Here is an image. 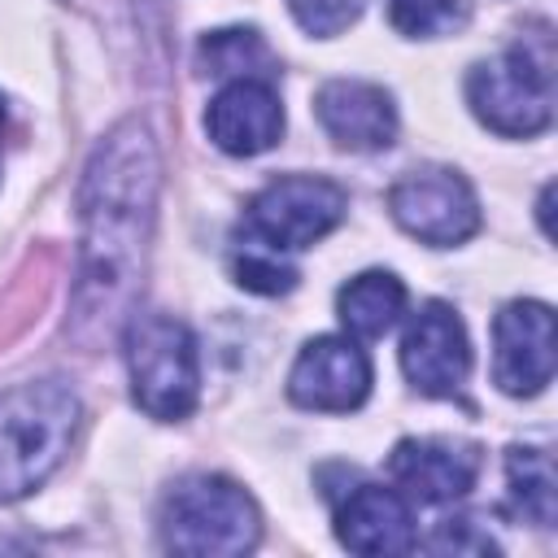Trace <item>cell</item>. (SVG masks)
Listing matches in <instances>:
<instances>
[{
	"instance_id": "e0dca14e",
	"label": "cell",
	"mask_w": 558,
	"mask_h": 558,
	"mask_svg": "<svg viewBox=\"0 0 558 558\" xmlns=\"http://www.w3.org/2000/svg\"><path fill=\"white\" fill-rule=\"evenodd\" d=\"M201 65L209 74H227V78H266L275 70V52L266 48V39L257 31L231 26V31H214L201 39Z\"/></svg>"
},
{
	"instance_id": "2e32d148",
	"label": "cell",
	"mask_w": 558,
	"mask_h": 558,
	"mask_svg": "<svg viewBox=\"0 0 558 558\" xmlns=\"http://www.w3.org/2000/svg\"><path fill=\"white\" fill-rule=\"evenodd\" d=\"M506 480H510V506L519 519L549 527L554 523V458L549 449H532V445H514L506 453Z\"/></svg>"
},
{
	"instance_id": "5bb4252c",
	"label": "cell",
	"mask_w": 558,
	"mask_h": 558,
	"mask_svg": "<svg viewBox=\"0 0 558 558\" xmlns=\"http://www.w3.org/2000/svg\"><path fill=\"white\" fill-rule=\"evenodd\" d=\"M336 536L353 554H410L418 545L410 501L384 484H357L336 510Z\"/></svg>"
},
{
	"instance_id": "30bf717a",
	"label": "cell",
	"mask_w": 558,
	"mask_h": 558,
	"mask_svg": "<svg viewBox=\"0 0 558 558\" xmlns=\"http://www.w3.org/2000/svg\"><path fill=\"white\" fill-rule=\"evenodd\" d=\"M371 392V357L344 340V336H318L310 340L288 375V397L301 410H323V414H344L357 410Z\"/></svg>"
},
{
	"instance_id": "ba28073f",
	"label": "cell",
	"mask_w": 558,
	"mask_h": 558,
	"mask_svg": "<svg viewBox=\"0 0 558 558\" xmlns=\"http://www.w3.org/2000/svg\"><path fill=\"white\" fill-rule=\"evenodd\" d=\"M401 371L423 397H453L471 371L466 327L453 305L427 301L401 336Z\"/></svg>"
},
{
	"instance_id": "ffe728a7",
	"label": "cell",
	"mask_w": 558,
	"mask_h": 558,
	"mask_svg": "<svg viewBox=\"0 0 558 558\" xmlns=\"http://www.w3.org/2000/svg\"><path fill=\"white\" fill-rule=\"evenodd\" d=\"M288 9L301 22V31L318 35V39L340 35L357 17V0H288Z\"/></svg>"
},
{
	"instance_id": "8992f818",
	"label": "cell",
	"mask_w": 558,
	"mask_h": 558,
	"mask_svg": "<svg viewBox=\"0 0 558 558\" xmlns=\"http://www.w3.org/2000/svg\"><path fill=\"white\" fill-rule=\"evenodd\" d=\"M344 209H349V196H344L340 183L314 179V174H283V179L266 183L248 201V209H244V240L266 244L275 253L310 248L331 227H340Z\"/></svg>"
},
{
	"instance_id": "7402d4cb",
	"label": "cell",
	"mask_w": 558,
	"mask_h": 558,
	"mask_svg": "<svg viewBox=\"0 0 558 558\" xmlns=\"http://www.w3.org/2000/svg\"><path fill=\"white\" fill-rule=\"evenodd\" d=\"M0 118H4V105H0Z\"/></svg>"
},
{
	"instance_id": "52a82bcc",
	"label": "cell",
	"mask_w": 558,
	"mask_h": 558,
	"mask_svg": "<svg viewBox=\"0 0 558 558\" xmlns=\"http://www.w3.org/2000/svg\"><path fill=\"white\" fill-rule=\"evenodd\" d=\"M388 214L401 231L432 248L462 244L480 231V201L471 183L449 166H418L388 187Z\"/></svg>"
},
{
	"instance_id": "9c48e42d",
	"label": "cell",
	"mask_w": 558,
	"mask_h": 558,
	"mask_svg": "<svg viewBox=\"0 0 558 558\" xmlns=\"http://www.w3.org/2000/svg\"><path fill=\"white\" fill-rule=\"evenodd\" d=\"M493 379L510 397H532L554 379V314L545 301H510L497 314Z\"/></svg>"
},
{
	"instance_id": "44dd1931",
	"label": "cell",
	"mask_w": 558,
	"mask_h": 558,
	"mask_svg": "<svg viewBox=\"0 0 558 558\" xmlns=\"http://www.w3.org/2000/svg\"><path fill=\"white\" fill-rule=\"evenodd\" d=\"M432 549H453V554L471 549V554H488L493 541H488L484 532H475V519H445V523L436 527V536H432Z\"/></svg>"
},
{
	"instance_id": "3957f363",
	"label": "cell",
	"mask_w": 558,
	"mask_h": 558,
	"mask_svg": "<svg viewBox=\"0 0 558 558\" xmlns=\"http://www.w3.org/2000/svg\"><path fill=\"white\" fill-rule=\"evenodd\" d=\"M262 514L227 475H187L161 501V545L196 558H231L253 549Z\"/></svg>"
},
{
	"instance_id": "277c9868",
	"label": "cell",
	"mask_w": 558,
	"mask_h": 558,
	"mask_svg": "<svg viewBox=\"0 0 558 558\" xmlns=\"http://www.w3.org/2000/svg\"><path fill=\"white\" fill-rule=\"evenodd\" d=\"M135 405L161 423L187 418L201 397V362L187 323L170 314H131L122 327Z\"/></svg>"
},
{
	"instance_id": "ac0fdd59",
	"label": "cell",
	"mask_w": 558,
	"mask_h": 558,
	"mask_svg": "<svg viewBox=\"0 0 558 558\" xmlns=\"http://www.w3.org/2000/svg\"><path fill=\"white\" fill-rule=\"evenodd\" d=\"M231 275H235L240 288L262 292V296H279V292H288V288L296 283V270H292L275 248L253 244V240H244V248H235Z\"/></svg>"
},
{
	"instance_id": "9a60e30c",
	"label": "cell",
	"mask_w": 558,
	"mask_h": 558,
	"mask_svg": "<svg viewBox=\"0 0 558 558\" xmlns=\"http://www.w3.org/2000/svg\"><path fill=\"white\" fill-rule=\"evenodd\" d=\"M401 305H405V283L392 270H362L336 296V310H340L344 331H353L362 340L384 336L397 323Z\"/></svg>"
},
{
	"instance_id": "5b68a950",
	"label": "cell",
	"mask_w": 558,
	"mask_h": 558,
	"mask_svg": "<svg viewBox=\"0 0 558 558\" xmlns=\"http://www.w3.org/2000/svg\"><path fill=\"white\" fill-rule=\"evenodd\" d=\"M471 113L510 140L541 135L554 118V61L549 52H532L523 44L480 61L466 74Z\"/></svg>"
},
{
	"instance_id": "7c38bea8",
	"label": "cell",
	"mask_w": 558,
	"mask_h": 558,
	"mask_svg": "<svg viewBox=\"0 0 558 558\" xmlns=\"http://www.w3.org/2000/svg\"><path fill=\"white\" fill-rule=\"evenodd\" d=\"M209 140L231 157H257L283 135V105L266 78H231L205 109Z\"/></svg>"
},
{
	"instance_id": "8fae6325",
	"label": "cell",
	"mask_w": 558,
	"mask_h": 558,
	"mask_svg": "<svg viewBox=\"0 0 558 558\" xmlns=\"http://www.w3.org/2000/svg\"><path fill=\"white\" fill-rule=\"evenodd\" d=\"M388 475L423 506L458 501L480 480V445L453 440V436H423V440L410 436V440H397L388 458Z\"/></svg>"
},
{
	"instance_id": "d6986e66",
	"label": "cell",
	"mask_w": 558,
	"mask_h": 558,
	"mask_svg": "<svg viewBox=\"0 0 558 558\" xmlns=\"http://www.w3.org/2000/svg\"><path fill=\"white\" fill-rule=\"evenodd\" d=\"M462 0H392L388 4V17L401 35H414V39H427V35H445L462 22Z\"/></svg>"
},
{
	"instance_id": "6da1fadb",
	"label": "cell",
	"mask_w": 558,
	"mask_h": 558,
	"mask_svg": "<svg viewBox=\"0 0 558 558\" xmlns=\"http://www.w3.org/2000/svg\"><path fill=\"white\" fill-rule=\"evenodd\" d=\"M161 161L140 118L118 122L87 157L78 187V275L70 292V336L100 349L131 318L157 222Z\"/></svg>"
},
{
	"instance_id": "7a4b0ae2",
	"label": "cell",
	"mask_w": 558,
	"mask_h": 558,
	"mask_svg": "<svg viewBox=\"0 0 558 558\" xmlns=\"http://www.w3.org/2000/svg\"><path fill=\"white\" fill-rule=\"evenodd\" d=\"M83 405L61 379L0 392V506L39 488L74 445Z\"/></svg>"
},
{
	"instance_id": "4fadbf2b",
	"label": "cell",
	"mask_w": 558,
	"mask_h": 558,
	"mask_svg": "<svg viewBox=\"0 0 558 558\" xmlns=\"http://www.w3.org/2000/svg\"><path fill=\"white\" fill-rule=\"evenodd\" d=\"M314 113L323 131L349 153L388 148L397 135V105L379 83L362 78H331L314 96Z\"/></svg>"
}]
</instances>
